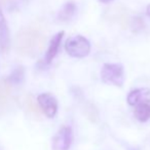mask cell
<instances>
[{"mask_svg":"<svg viewBox=\"0 0 150 150\" xmlns=\"http://www.w3.org/2000/svg\"><path fill=\"white\" fill-rule=\"evenodd\" d=\"M14 43L19 53L25 56H35L43 49L45 33L38 25H30L19 32Z\"/></svg>","mask_w":150,"mask_h":150,"instance_id":"cell-1","label":"cell"},{"mask_svg":"<svg viewBox=\"0 0 150 150\" xmlns=\"http://www.w3.org/2000/svg\"><path fill=\"white\" fill-rule=\"evenodd\" d=\"M101 79L107 85L122 87L124 83V69L120 63H105L101 69Z\"/></svg>","mask_w":150,"mask_h":150,"instance_id":"cell-2","label":"cell"},{"mask_svg":"<svg viewBox=\"0 0 150 150\" xmlns=\"http://www.w3.org/2000/svg\"><path fill=\"white\" fill-rule=\"evenodd\" d=\"M65 49L70 56L75 58H83L90 52V43L83 36H73L65 43Z\"/></svg>","mask_w":150,"mask_h":150,"instance_id":"cell-3","label":"cell"},{"mask_svg":"<svg viewBox=\"0 0 150 150\" xmlns=\"http://www.w3.org/2000/svg\"><path fill=\"white\" fill-rule=\"evenodd\" d=\"M73 141V133L70 127H63L52 139V150H69Z\"/></svg>","mask_w":150,"mask_h":150,"instance_id":"cell-4","label":"cell"},{"mask_svg":"<svg viewBox=\"0 0 150 150\" xmlns=\"http://www.w3.org/2000/svg\"><path fill=\"white\" fill-rule=\"evenodd\" d=\"M37 102L39 104V107L47 117L52 119L57 115L58 100L54 95L50 94V93H42L37 97Z\"/></svg>","mask_w":150,"mask_h":150,"instance_id":"cell-5","label":"cell"},{"mask_svg":"<svg viewBox=\"0 0 150 150\" xmlns=\"http://www.w3.org/2000/svg\"><path fill=\"white\" fill-rule=\"evenodd\" d=\"M63 36H64V32H59L58 34L54 36L52 38V40L50 41V44H48L47 50H46L45 56H44V61L45 63H50L54 58L56 57V55L58 54L59 48H60L61 42H62Z\"/></svg>","mask_w":150,"mask_h":150,"instance_id":"cell-6","label":"cell"},{"mask_svg":"<svg viewBox=\"0 0 150 150\" xmlns=\"http://www.w3.org/2000/svg\"><path fill=\"white\" fill-rule=\"evenodd\" d=\"M9 45V31H8L7 22L0 6V49L1 51H6Z\"/></svg>","mask_w":150,"mask_h":150,"instance_id":"cell-7","label":"cell"},{"mask_svg":"<svg viewBox=\"0 0 150 150\" xmlns=\"http://www.w3.org/2000/svg\"><path fill=\"white\" fill-rule=\"evenodd\" d=\"M135 117L141 122H145L150 120V100L144 99L135 106Z\"/></svg>","mask_w":150,"mask_h":150,"instance_id":"cell-8","label":"cell"},{"mask_svg":"<svg viewBox=\"0 0 150 150\" xmlns=\"http://www.w3.org/2000/svg\"><path fill=\"white\" fill-rule=\"evenodd\" d=\"M148 95H150V89H148V88H138V89L132 90L128 93L126 101L130 105L135 106L139 102L146 99Z\"/></svg>","mask_w":150,"mask_h":150,"instance_id":"cell-9","label":"cell"},{"mask_svg":"<svg viewBox=\"0 0 150 150\" xmlns=\"http://www.w3.org/2000/svg\"><path fill=\"white\" fill-rule=\"evenodd\" d=\"M76 11V4L73 1H69L63 5L58 13V20L61 22H68L74 16Z\"/></svg>","mask_w":150,"mask_h":150,"instance_id":"cell-10","label":"cell"},{"mask_svg":"<svg viewBox=\"0 0 150 150\" xmlns=\"http://www.w3.org/2000/svg\"><path fill=\"white\" fill-rule=\"evenodd\" d=\"M10 95V85L7 81L0 82V106H4L7 103Z\"/></svg>","mask_w":150,"mask_h":150,"instance_id":"cell-11","label":"cell"},{"mask_svg":"<svg viewBox=\"0 0 150 150\" xmlns=\"http://www.w3.org/2000/svg\"><path fill=\"white\" fill-rule=\"evenodd\" d=\"M24 78V69L22 67H18L10 76V80L14 83H20Z\"/></svg>","mask_w":150,"mask_h":150,"instance_id":"cell-12","label":"cell"},{"mask_svg":"<svg viewBox=\"0 0 150 150\" xmlns=\"http://www.w3.org/2000/svg\"><path fill=\"white\" fill-rule=\"evenodd\" d=\"M27 106H28L29 110H30L31 112L34 113V115H40L39 108H38V106L36 105V103H35L34 101H33V99H31L30 97H29V98L27 99Z\"/></svg>","mask_w":150,"mask_h":150,"instance_id":"cell-13","label":"cell"},{"mask_svg":"<svg viewBox=\"0 0 150 150\" xmlns=\"http://www.w3.org/2000/svg\"><path fill=\"white\" fill-rule=\"evenodd\" d=\"M100 2H102V3H109L110 1H112V0H99Z\"/></svg>","mask_w":150,"mask_h":150,"instance_id":"cell-14","label":"cell"},{"mask_svg":"<svg viewBox=\"0 0 150 150\" xmlns=\"http://www.w3.org/2000/svg\"><path fill=\"white\" fill-rule=\"evenodd\" d=\"M146 12H147V14H148V16H150V4L148 6H147V9H146Z\"/></svg>","mask_w":150,"mask_h":150,"instance_id":"cell-15","label":"cell"}]
</instances>
